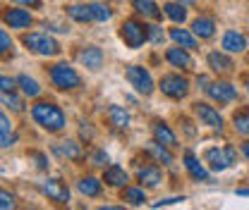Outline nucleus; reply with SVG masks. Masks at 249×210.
Returning <instances> with one entry per match:
<instances>
[{"mask_svg": "<svg viewBox=\"0 0 249 210\" xmlns=\"http://www.w3.org/2000/svg\"><path fill=\"white\" fill-rule=\"evenodd\" d=\"M31 117L36 120V124H41L46 131H60L65 127V113L58 105L46 103V100L31 105Z\"/></svg>", "mask_w": 249, "mask_h": 210, "instance_id": "nucleus-1", "label": "nucleus"}, {"mask_svg": "<svg viewBox=\"0 0 249 210\" xmlns=\"http://www.w3.org/2000/svg\"><path fill=\"white\" fill-rule=\"evenodd\" d=\"M22 43L29 48L31 53H36V55L53 58V55L60 53V43H58L53 36H48V33H38V31L24 33V36H22Z\"/></svg>", "mask_w": 249, "mask_h": 210, "instance_id": "nucleus-2", "label": "nucleus"}, {"mask_svg": "<svg viewBox=\"0 0 249 210\" xmlns=\"http://www.w3.org/2000/svg\"><path fill=\"white\" fill-rule=\"evenodd\" d=\"M51 81L53 86H58L60 91H74L82 86V77L74 72V67H70L67 62H58L51 67Z\"/></svg>", "mask_w": 249, "mask_h": 210, "instance_id": "nucleus-3", "label": "nucleus"}, {"mask_svg": "<svg viewBox=\"0 0 249 210\" xmlns=\"http://www.w3.org/2000/svg\"><path fill=\"white\" fill-rule=\"evenodd\" d=\"M204 160H206L209 170H213V172H223V170H228V167H232V165H235V160H237V150L232 148V146L209 148L206 153H204Z\"/></svg>", "mask_w": 249, "mask_h": 210, "instance_id": "nucleus-4", "label": "nucleus"}, {"mask_svg": "<svg viewBox=\"0 0 249 210\" xmlns=\"http://www.w3.org/2000/svg\"><path fill=\"white\" fill-rule=\"evenodd\" d=\"M120 38L124 41L127 48H142L149 41V27L137 19H127L120 27Z\"/></svg>", "mask_w": 249, "mask_h": 210, "instance_id": "nucleus-5", "label": "nucleus"}, {"mask_svg": "<svg viewBox=\"0 0 249 210\" xmlns=\"http://www.w3.org/2000/svg\"><path fill=\"white\" fill-rule=\"evenodd\" d=\"M124 77H127V81H129V86H134L137 93H142V96H151L154 93V79H151V74L144 69V67H139V65H132V67H127L124 69Z\"/></svg>", "mask_w": 249, "mask_h": 210, "instance_id": "nucleus-6", "label": "nucleus"}, {"mask_svg": "<svg viewBox=\"0 0 249 210\" xmlns=\"http://www.w3.org/2000/svg\"><path fill=\"white\" fill-rule=\"evenodd\" d=\"M158 89L163 91V96L180 100V98H185L189 93V81L185 77H180V74H163L160 81H158Z\"/></svg>", "mask_w": 249, "mask_h": 210, "instance_id": "nucleus-7", "label": "nucleus"}, {"mask_svg": "<svg viewBox=\"0 0 249 210\" xmlns=\"http://www.w3.org/2000/svg\"><path fill=\"white\" fill-rule=\"evenodd\" d=\"M206 93H209V98H213L216 103H232L235 98H237V91L232 84H228V81H211V84H206Z\"/></svg>", "mask_w": 249, "mask_h": 210, "instance_id": "nucleus-8", "label": "nucleus"}, {"mask_svg": "<svg viewBox=\"0 0 249 210\" xmlns=\"http://www.w3.org/2000/svg\"><path fill=\"white\" fill-rule=\"evenodd\" d=\"M194 113H196V117L201 120V124H206V127H211V129H223V117H220V113H218L213 105H209V103H194Z\"/></svg>", "mask_w": 249, "mask_h": 210, "instance_id": "nucleus-9", "label": "nucleus"}, {"mask_svg": "<svg viewBox=\"0 0 249 210\" xmlns=\"http://www.w3.org/2000/svg\"><path fill=\"white\" fill-rule=\"evenodd\" d=\"M41 191H43L51 201H55V203H67V201H70V189H67L65 181H60V179H46L41 184Z\"/></svg>", "mask_w": 249, "mask_h": 210, "instance_id": "nucleus-10", "label": "nucleus"}, {"mask_svg": "<svg viewBox=\"0 0 249 210\" xmlns=\"http://www.w3.org/2000/svg\"><path fill=\"white\" fill-rule=\"evenodd\" d=\"M2 19L10 29H27L31 24V15L27 10H19V7H7L2 12Z\"/></svg>", "mask_w": 249, "mask_h": 210, "instance_id": "nucleus-11", "label": "nucleus"}, {"mask_svg": "<svg viewBox=\"0 0 249 210\" xmlns=\"http://www.w3.org/2000/svg\"><path fill=\"white\" fill-rule=\"evenodd\" d=\"M77 60L82 62L84 67H89V69H101L103 67V50L98 48V46H84L79 53H77Z\"/></svg>", "mask_w": 249, "mask_h": 210, "instance_id": "nucleus-12", "label": "nucleus"}, {"mask_svg": "<svg viewBox=\"0 0 249 210\" xmlns=\"http://www.w3.org/2000/svg\"><path fill=\"white\" fill-rule=\"evenodd\" d=\"M165 60L170 62L173 67H178V69H194V60H192V55L187 53V48L182 46H178V48H168L165 50Z\"/></svg>", "mask_w": 249, "mask_h": 210, "instance_id": "nucleus-13", "label": "nucleus"}, {"mask_svg": "<svg viewBox=\"0 0 249 210\" xmlns=\"http://www.w3.org/2000/svg\"><path fill=\"white\" fill-rule=\"evenodd\" d=\"M209 67H211V72H216V74H230V72L235 69V62L230 60L225 53L213 50V53H209Z\"/></svg>", "mask_w": 249, "mask_h": 210, "instance_id": "nucleus-14", "label": "nucleus"}, {"mask_svg": "<svg viewBox=\"0 0 249 210\" xmlns=\"http://www.w3.org/2000/svg\"><path fill=\"white\" fill-rule=\"evenodd\" d=\"M151 131H154L156 141H160V144H165V146H170V148H175V146H178V139H175L173 129H170L165 122L154 120V122H151Z\"/></svg>", "mask_w": 249, "mask_h": 210, "instance_id": "nucleus-15", "label": "nucleus"}, {"mask_svg": "<svg viewBox=\"0 0 249 210\" xmlns=\"http://www.w3.org/2000/svg\"><path fill=\"white\" fill-rule=\"evenodd\" d=\"M185 167H187V172H189V177L192 179H196V181H211V175H209V170L187 150L185 153Z\"/></svg>", "mask_w": 249, "mask_h": 210, "instance_id": "nucleus-16", "label": "nucleus"}, {"mask_svg": "<svg viewBox=\"0 0 249 210\" xmlns=\"http://www.w3.org/2000/svg\"><path fill=\"white\" fill-rule=\"evenodd\" d=\"M247 48V38L240 31H225L223 33V50L225 53H242Z\"/></svg>", "mask_w": 249, "mask_h": 210, "instance_id": "nucleus-17", "label": "nucleus"}, {"mask_svg": "<svg viewBox=\"0 0 249 210\" xmlns=\"http://www.w3.org/2000/svg\"><path fill=\"white\" fill-rule=\"evenodd\" d=\"M192 31H194L196 38L209 41V38H213V33H216V22H213L211 17H196V19L192 22Z\"/></svg>", "mask_w": 249, "mask_h": 210, "instance_id": "nucleus-18", "label": "nucleus"}, {"mask_svg": "<svg viewBox=\"0 0 249 210\" xmlns=\"http://www.w3.org/2000/svg\"><path fill=\"white\" fill-rule=\"evenodd\" d=\"M103 181H106L108 186H127L129 175L124 172V167H120V165H110V167H106V172H103Z\"/></svg>", "mask_w": 249, "mask_h": 210, "instance_id": "nucleus-19", "label": "nucleus"}, {"mask_svg": "<svg viewBox=\"0 0 249 210\" xmlns=\"http://www.w3.org/2000/svg\"><path fill=\"white\" fill-rule=\"evenodd\" d=\"M170 146H165V144H160V141H151L149 146H146V150H149V155L151 158H156L158 162H163V165H173L175 162V158H173V153H170Z\"/></svg>", "mask_w": 249, "mask_h": 210, "instance_id": "nucleus-20", "label": "nucleus"}, {"mask_svg": "<svg viewBox=\"0 0 249 210\" xmlns=\"http://www.w3.org/2000/svg\"><path fill=\"white\" fill-rule=\"evenodd\" d=\"M137 179H139V184L142 186H158L160 184V179H163V175H160V170L156 167V165H146V167H142L139 172H137Z\"/></svg>", "mask_w": 249, "mask_h": 210, "instance_id": "nucleus-21", "label": "nucleus"}, {"mask_svg": "<svg viewBox=\"0 0 249 210\" xmlns=\"http://www.w3.org/2000/svg\"><path fill=\"white\" fill-rule=\"evenodd\" d=\"M132 7L137 15L149 17V19H160V7L156 5L154 0H132Z\"/></svg>", "mask_w": 249, "mask_h": 210, "instance_id": "nucleus-22", "label": "nucleus"}, {"mask_svg": "<svg viewBox=\"0 0 249 210\" xmlns=\"http://www.w3.org/2000/svg\"><path fill=\"white\" fill-rule=\"evenodd\" d=\"M170 38L178 43V46H182L187 50H194L196 48V36H194V31H187V29H170Z\"/></svg>", "mask_w": 249, "mask_h": 210, "instance_id": "nucleus-23", "label": "nucleus"}, {"mask_svg": "<svg viewBox=\"0 0 249 210\" xmlns=\"http://www.w3.org/2000/svg\"><path fill=\"white\" fill-rule=\"evenodd\" d=\"M108 120H110V124L115 129H127L129 127V113L124 108H120V105H110L108 108Z\"/></svg>", "mask_w": 249, "mask_h": 210, "instance_id": "nucleus-24", "label": "nucleus"}, {"mask_svg": "<svg viewBox=\"0 0 249 210\" xmlns=\"http://www.w3.org/2000/svg\"><path fill=\"white\" fill-rule=\"evenodd\" d=\"M163 10H165V17L168 19H173L175 24H182L187 19V5H182V2H165L163 5Z\"/></svg>", "mask_w": 249, "mask_h": 210, "instance_id": "nucleus-25", "label": "nucleus"}, {"mask_svg": "<svg viewBox=\"0 0 249 210\" xmlns=\"http://www.w3.org/2000/svg\"><path fill=\"white\" fill-rule=\"evenodd\" d=\"M77 189H79V194H82V196L96 198V196H101V189H103V184L96 179V177H84V179H79Z\"/></svg>", "mask_w": 249, "mask_h": 210, "instance_id": "nucleus-26", "label": "nucleus"}, {"mask_svg": "<svg viewBox=\"0 0 249 210\" xmlns=\"http://www.w3.org/2000/svg\"><path fill=\"white\" fill-rule=\"evenodd\" d=\"M58 153L65 155L67 160H82L84 158V150H82V146L77 141H62L60 146H58Z\"/></svg>", "mask_w": 249, "mask_h": 210, "instance_id": "nucleus-27", "label": "nucleus"}, {"mask_svg": "<svg viewBox=\"0 0 249 210\" xmlns=\"http://www.w3.org/2000/svg\"><path fill=\"white\" fill-rule=\"evenodd\" d=\"M67 15H70L74 22H82V24H87V22L93 19L89 5H70V7H67Z\"/></svg>", "mask_w": 249, "mask_h": 210, "instance_id": "nucleus-28", "label": "nucleus"}, {"mask_svg": "<svg viewBox=\"0 0 249 210\" xmlns=\"http://www.w3.org/2000/svg\"><path fill=\"white\" fill-rule=\"evenodd\" d=\"M17 84L22 86V93L29 96V98H36V96L41 93V86L36 84V79H31L27 74H19V77H17Z\"/></svg>", "mask_w": 249, "mask_h": 210, "instance_id": "nucleus-29", "label": "nucleus"}, {"mask_svg": "<svg viewBox=\"0 0 249 210\" xmlns=\"http://www.w3.org/2000/svg\"><path fill=\"white\" fill-rule=\"evenodd\" d=\"M232 124H235V131H237V134L249 136V108L237 110V113H235V117H232Z\"/></svg>", "mask_w": 249, "mask_h": 210, "instance_id": "nucleus-30", "label": "nucleus"}, {"mask_svg": "<svg viewBox=\"0 0 249 210\" xmlns=\"http://www.w3.org/2000/svg\"><path fill=\"white\" fill-rule=\"evenodd\" d=\"M123 201H127L129 206H144V201H146L144 186H142V189H124Z\"/></svg>", "mask_w": 249, "mask_h": 210, "instance_id": "nucleus-31", "label": "nucleus"}, {"mask_svg": "<svg viewBox=\"0 0 249 210\" xmlns=\"http://www.w3.org/2000/svg\"><path fill=\"white\" fill-rule=\"evenodd\" d=\"M2 105H7V108L15 110V113H22V110H24V100H22L19 96H15L12 91H2Z\"/></svg>", "mask_w": 249, "mask_h": 210, "instance_id": "nucleus-32", "label": "nucleus"}, {"mask_svg": "<svg viewBox=\"0 0 249 210\" xmlns=\"http://www.w3.org/2000/svg\"><path fill=\"white\" fill-rule=\"evenodd\" d=\"M89 7H91V15H93V19H96V22H108V19H110V10H108L106 5H101V2H91Z\"/></svg>", "mask_w": 249, "mask_h": 210, "instance_id": "nucleus-33", "label": "nucleus"}, {"mask_svg": "<svg viewBox=\"0 0 249 210\" xmlns=\"http://www.w3.org/2000/svg\"><path fill=\"white\" fill-rule=\"evenodd\" d=\"M10 131H12V122L7 120V115L2 113V115H0V139L10 136Z\"/></svg>", "mask_w": 249, "mask_h": 210, "instance_id": "nucleus-34", "label": "nucleus"}, {"mask_svg": "<svg viewBox=\"0 0 249 210\" xmlns=\"http://www.w3.org/2000/svg\"><path fill=\"white\" fill-rule=\"evenodd\" d=\"M10 48H12V41H10L7 31H0V50H2V55H7Z\"/></svg>", "mask_w": 249, "mask_h": 210, "instance_id": "nucleus-35", "label": "nucleus"}, {"mask_svg": "<svg viewBox=\"0 0 249 210\" xmlns=\"http://www.w3.org/2000/svg\"><path fill=\"white\" fill-rule=\"evenodd\" d=\"M185 196H173V198H163V201H156L154 208H163V206H175V203H182Z\"/></svg>", "mask_w": 249, "mask_h": 210, "instance_id": "nucleus-36", "label": "nucleus"}, {"mask_svg": "<svg viewBox=\"0 0 249 210\" xmlns=\"http://www.w3.org/2000/svg\"><path fill=\"white\" fill-rule=\"evenodd\" d=\"M91 160H93V165H98V167H106V162H108V153H106V150H96Z\"/></svg>", "mask_w": 249, "mask_h": 210, "instance_id": "nucleus-37", "label": "nucleus"}, {"mask_svg": "<svg viewBox=\"0 0 249 210\" xmlns=\"http://www.w3.org/2000/svg\"><path fill=\"white\" fill-rule=\"evenodd\" d=\"M0 198H2V201H0V208H2V210L15 208V198H12L7 191H2V194H0Z\"/></svg>", "mask_w": 249, "mask_h": 210, "instance_id": "nucleus-38", "label": "nucleus"}, {"mask_svg": "<svg viewBox=\"0 0 249 210\" xmlns=\"http://www.w3.org/2000/svg\"><path fill=\"white\" fill-rule=\"evenodd\" d=\"M149 41H154V43H160V41H163L160 27H149Z\"/></svg>", "mask_w": 249, "mask_h": 210, "instance_id": "nucleus-39", "label": "nucleus"}, {"mask_svg": "<svg viewBox=\"0 0 249 210\" xmlns=\"http://www.w3.org/2000/svg\"><path fill=\"white\" fill-rule=\"evenodd\" d=\"M15 84H17V79H10V77L0 79V89L2 91H15Z\"/></svg>", "mask_w": 249, "mask_h": 210, "instance_id": "nucleus-40", "label": "nucleus"}, {"mask_svg": "<svg viewBox=\"0 0 249 210\" xmlns=\"http://www.w3.org/2000/svg\"><path fill=\"white\" fill-rule=\"evenodd\" d=\"M17 5H29V7H38L41 5V0H15Z\"/></svg>", "mask_w": 249, "mask_h": 210, "instance_id": "nucleus-41", "label": "nucleus"}, {"mask_svg": "<svg viewBox=\"0 0 249 210\" xmlns=\"http://www.w3.org/2000/svg\"><path fill=\"white\" fill-rule=\"evenodd\" d=\"M34 158L38 160V167H41V170H46V158H43L41 153H34Z\"/></svg>", "mask_w": 249, "mask_h": 210, "instance_id": "nucleus-42", "label": "nucleus"}, {"mask_svg": "<svg viewBox=\"0 0 249 210\" xmlns=\"http://www.w3.org/2000/svg\"><path fill=\"white\" fill-rule=\"evenodd\" d=\"M242 155L249 160V141H245V144H242Z\"/></svg>", "mask_w": 249, "mask_h": 210, "instance_id": "nucleus-43", "label": "nucleus"}, {"mask_svg": "<svg viewBox=\"0 0 249 210\" xmlns=\"http://www.w3.org/2000/svg\"><path fill=\"white\" fill-rule=\"evenodd\" d=\"M237 196H249V189H237Z\"/></svg>", "mask_w": 249, "mask_h": 210, "instance_id": "nucleus-44", "label": "nucleus"}, {"mask_svg": "<svg viewBox=\"0 0 249 210\" xmlns=\"http://www.w3.org/2000/svg\"><path fill=\"white\" fill-rule=\"evenodd\" d=\"M178 2H182V5H194V0H178Z\"/></svg>", "mask_w": 249, "mask_h": 210, "instance_id": "nucleus-45", "label": "nucleus"}, {"mask_svg": "<svg viewBox=\"0 0 249 210\" xmlns=\"http://www.w3.org/2000/svg\"><path fill=\"white\" fill-rule=\"evenodd\" d=\"M247 91H249V79H247Z\"/></svg>", "mask_w": 249, "mask_h": 210, "instance_id": "nucleus-46", "label": "nucleus"}]
</instances>
